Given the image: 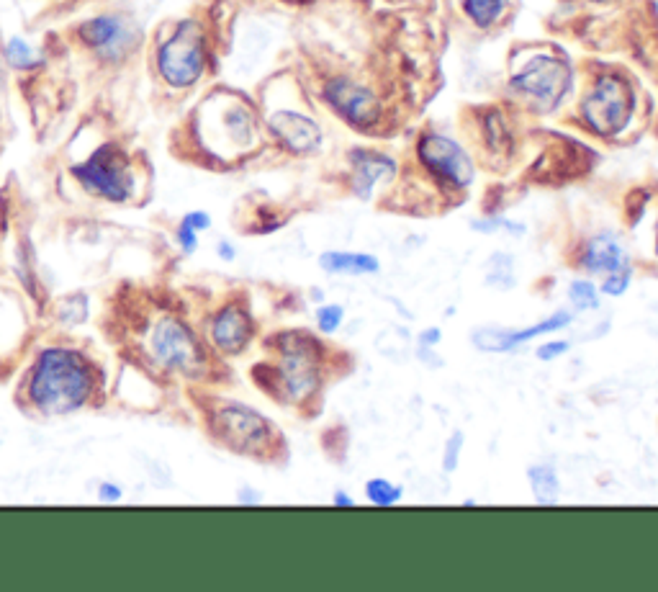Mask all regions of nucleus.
<instances>
[{"label":"nucleus","mask_w":658,"mask_h":592,"mask_svg":"<svg viewBox=\"0 0 658 592\" xmlns=\"http://www.w3.org/2000/svg\"><path fill=\"white\" fill-rule=\"evenodd\" d=\"M417 160L440 186L453 191H466L476 178V168L466 147L443 132L419 134Z\"/></svg>","instance_id":"6"},{"label":"nucleus","mask_w":658,"mask_h":592,"mask_svg":"<svg viewBox=\"0 0 658 592\" xmlns=\"http://www.w3.org/2000/svg\"><path fill=\"white\" fill-rule=\"evenodd\" d=\"M216 253H219V258H222V260L237 258V253H234V248L229 245V242H219V245H216Z\"/></svg>","instance_id":"33"},{"label":"nucleus","mask_w":658,"mask_h":592,"mask_svg":"<svg viewBox=\"0 0 658 592\" xmlns=\"http://www.w3.org/2000/svg\"><path fill=\"white\" fill-rule=\"evenodd\" d=\"M147 348H150L152 358L157 366L170 371H180L186 376L204 374L206 369V351L191 333V327H186L175 317H162L155 327H152L150 338H147Z\"/></svg>","instance_id":"8"},{"label":"nucleus","mask_w":658,"mask_h":592,"mask_svg":"<svg viewBox=\"0 0 658 592\" xmlns=\"http://www.w3.org/2000/svg\"><path fill=\"white\" fill-rule=\"evenodd\" d=\"M6 60L8 65L16 67V70H34V67L42 62V57H39V52H36L26 39L13 37L6 42Z\"/></svg>","instance_id":"21"},{"label":"nucleus","mask_w":658,"mask_h":592,"mask_svg":"<svg viewBox=\"0 0 658 592\" xmlns=\"http://www.w3.org/2000/svg\"><path fill=\"white\" fill-rule=\"evenodd\" d=\"M461 11L476 29L489 31L502 24L509 11V0H461Z\"/></svg>","instance_id":"18"},{"label":"nucleus","mask_w":658,"mask_h":592,"mask_svg":"<svg viewBox=\"0 0 658 592\" xmlns=\"http://www.w3.org/2000/svg\"><path fill=\"white\" fill-rule=\"evenodd\" d=\"M440 338H443V330H440V327H427V330H422V335H419V345L435 348V345L440 343Z\"/></svg>","instance_id":"30"},{"label":"nucleus","mask_w":658,"mask_h":592,"mask_svg":"<svg viewBox=\"0 0 658 592\" xmlns=\"http://www.w3.org/2000/svg\"><path fill=\"white\" fill-rule=\"evenodd\" d=\"M319 268L335 273V276H371V273L381 271V263H378L376 255L329 250V253L319 255Z\"/></svg>","instance_id":"17"},{"label":"nucleus","mask_w":658,"mask_h":592,"mask_svg":"<svg viewBox=\"0 0 658 592\" xmlns=\"http://www.w3.org/2000/svg\"><path fill=\"white\" fill-rule=\"evenodd\" d=\"M121 495H124V492H121V487H116V484H111V482H103L101 492H98V497H101V500H106V502L121 500Z\"/></svg>","instance_id":"31"},{"label":"nucleus","mask_w":658,"mask_h":592,"mask_svg":"<svg viewBox=\"0 0 658 592\" xmlns=\"http://www.w3.org/2000/svg\"><path fill=\"white\" fill-rule=\"evenodd\" d=\"M656 253H658V224H656Z\"/></svg>","instance_id":"35"},{"label":"nucleus","mask_w":658,"mask_h":592,"mask_svg":"<svg viewBox=\"0 0 658 592\" xmlns=\"http://www.w3.org/2000/svg\"><path fill=\"white\" fill-rule=\"evenodd\" d=\"M175 240H178L180 250H183L186 255H191L193 250L198 248V232L191 230V227H188V224H183V222H180L178 232H175Z\"/></svg>","instance_id":"28"},{"label":"nucleus","mask_w":658,"mask_h":592,"mask_svg":"<svg viewBox=\"0 0 658 592\" xmlns=\"http://www.w3.org/2000/svg\"><path fill=\"white\" fill-rule=\"evenodd\" d=\"M635 114L633 83L623 73L605 70L592 80L579 101L581 124L602 139L623 134Z\"/></svg>","instance_id":"3"},{"label":"nucleus","mask_w":658,"mask_h":592,"mask_svg":"<svg viewBox=\"0 0 658 592\" xmlns=\"http://www.w3.org/2000/svg\"><path fill=\"white\" fill-rule=\"evenodd\" d=\"M332 505H337V508H353L355 500L340 490V492H335V497H332Z\"/></svg>","instance_id":"32"},{"label":"nucleus","mask_w":658,"mask_h":592,"mask_svg":"<svg viewBox=\"0 0 658 592\" xmlns=\"http://www.w3.org/2000/svg\"><path fill=\"white\" fill-rule=\"evenodd\" d=\"M527 482H530V490H533L538 505H553L561 495V482H558V474L551 464L530 466Z\"/></svg>","instance_id":"19"},{"label":"nucleus","mask_w":658,"mask_h":592,"mask_svg":"<svg viewBox=\"0 0 658 592\" xmlns=\"http://www.w3.org/2000/svg\"><path fill=\"white\" fill-rule=\"evenodd\" d=\"M404 490H401L399 484L389 482V479H371V482H365V497L378 505V508H391L396 502L401 500Z\"/></svg>","instance_id":"23"},{"label":"nucleus","mask_w":658,"mask_h":592,"mask_svg":"<svg viewBox=\"0 0 658 592\" xmlns=\"http://www.w3.org/2000/svg\"><path fill=\"white\" fill-rule=\"evenodd\" d=\"M574 88L571 62L558 52H533L509 75V91L520 98L527 109L538 114H553L569 98Z\"/></svg>","instance_id":"2"},{"label":"nucleus","mask_w":658,"mask_h":592,"mask_svg":"<svg viewBox=\"0 0 658 592\" xmlns=\"http://www.w3.org/2000/svg\"><path fill=\"white\" fill-rule=\"evenodd\" d=\"M342 320H345V309L340 304H324V307L317 309V325L322 333H335Z\"/></svg>","instance_id":"25"},{"label":"nucleus","mask_w":658,"mask_h":592,"mask_svg":"<svg viewBox=\"0 0 658 592\" xmlns=\"http://www.w3.org/2000/svg\"><path fill=\"white\" fill-rule=\"evenodd\" d=\"M268 129L276 137L278 145L291 155H314L322 147V127L312 116L301 111L278 109L268 116Z\"/></svg>","instance_id":"13"},{"label":"nucleus","mask_w":658,"mask_h":592,"mask_svg":"<svg viewBox=\"0 0 658 592\" xmlns=\"http://www.w3.org/2000/svg\"><path fill=\"white\" fill-rule=\"evenodd\" d=\"M463 443H466V438H463V433H453L448 438V443H445V451H443V469L448 474H453L455 469H458V464H461V456H463Z\"/></svg>","instance_id":"26"},{"label":"nucleus","mask_w":658,"mask_h":592,"mask_svg":"<svg viewBox=\"0 0 658 592\" xmlns=\"http://www.w3.org/2000/svg\"><path fill=\"white\" fill-rule=\"evenodd\" d=\"M579 268L592 273V276H607V273L620 271V268H630V255L623 242L617 240L612 232H599V235L589 237L587 245H584Z\"/></svg>","instance_id":"15"},{"label":"nucleus","mask_w":658,"mask_h":592,"mask_svg":"<svg viewBox=\"0 0 658 592\" xmlns=\"http://www.w3.org/2000/svg\"><path fill=\"white\" fill-rule=\"evenodd\" d=\"M350 188L360 201H368L381 183L394 181L399 163L376 150H350Z\"/></svg>","instance_id":"14"},{"label":"nucleus","mask_w":658,"mask_h":592,"mask_svg":"<svg viewBox=\"0 0 658 592\" xmlns=\"http://www.w3.org/2000/svg\"><path fill=\"white\" fill-rule=\"evenodd\" d=\"M656 26H658V6H656Z\"/></svg>","instance_id":"36"},{"label":"nucleus","mask_w":658,"mask_h":592,"mask_svg":"<svg viewBox=\"0 0 658 592\" xmlns=\"http://www.w3.org/2000/svg\"><path fill=\"white\" fill-rule=\"evenodd\" d=\"M93 394V371L70 348H47L36 358L29 379L31 405L47 415H65L85 405Z\"/></svg>","instance_id":"1"},{"label":"nucleus","mask_w":658,"mask_h":592,"mask_svg":"<svg viewBox=\"0 0 658 592\" xmlns=\"http://www.w3.org/2000/svg\"><path fill=\"white\" fill-rule=\"evenodd\" d=\"M252 338V320L240 304H229L211 322V343L224 353H242Z\"/></svg>","instance_id":"16"},{"label":"nucleus","mask_w":658,"mask_h":592,"mask_svg":"<svg viewBox=\"0 0 658 592\" xmlns=\"http://www.w3.org/2000/svg\"><path fill=\"white\" fill-rule=\"evenodd\" d=\"M211 430L229 451L258 456L273 441V425L260 412L229 402L211 412Z\"/></svg>","instance_id":"9"},{"label":"nucleus","mask_w":658,"mask_h":592,"mask_svg":"<svg viewBox=\"0 0 658 592\" xmlns=\"http://www.w3.org/2000/svg\"><path fill=\"white\" fill-rule=\"evenodd\" d=\"M569 348H571L569 340H551V343L540 345L538 351H535V356H538L540 361H553V358L569 353Z\"/></svg>","instance_id":"27"},{"label":"nucleus","mask_w":658,"mask_h":592,"mask_svg":"<svg viewBox=\"0 0 658 592\" xmlns=\"http://www.w3.org/2000/svg\"><path fill=\"white\" fill-rule=\"evenodd\" d=\"M183 224H188V227H191V230H196V232H204V230H209V227H211V217L206 212H191V214H186V217H183Z\"/></svg>","instance_id":"29"},{"label":"nucleus","mask_w":658,"mask_h":592,"mask_svg":"<svg viewBox=\"0 0 658 592\" xmlns=\"http://www.w3.org/2000/svg\"><path fill=\"white\" fill-rule=\"evenodd\" d=\"M209 60L206 31L198 21L188 19L178 24L157 49V70L160 78L173 88H191L201 80Z\"/></svg>","instance_id":"5"},{"label":"nucleus","mask_w":658,"mask_h":592,"mask_svg":"<svg viewBox=\"0 0 658 592\" xmlns=\"http://www.w3.org/2000/svg\"><path fill=\"white\" fill-rule=\"evenodd\" d=\"M322 101L327 103L332 114L340 116L345 124H350L358 132H371L373 127L381 124V98L376 96L373 88L350 78V75L329 78L322 85Z\"/></svg>","instance_id":"10"},{"label":"nucleus","mask_w":658,"mask_h":592,"mask_svg":"<svg viewBox=\"0 0 658 592\" xmlns=\"http://www.w3.org/2000/svg\"><path fill=\"white\" fill-rule=\"evenodd\" d=\"M75 178L88 188L90 194L101 196L106 201H126L132 196L134 173L129 155L119 145L108 142L98 147L83 165L72 168Z\"/></svg>","instance_id":"7"},{"label":"nucleus","mask_w":658,"mask_h":592,"mask_svg":"<svg viewBox=\"0 0 658 592\" xmlns=\"http://www.w3.org/2000/svg\"><path fill=\"white\" fill-rule=\"evenodd\" d=\"M276 379L291 402H304L322 381V343L306 333H286L278 338Z\"/></svg>","instance_id":"4"},{"label":"nucleus","mask_w":658,"mask_h":592,"mask_svg":"<svg viewBox=\"0 0 658 592\" xmlns=\"http://www.w3.org/2000/svg\"><path fill=\"white\" fill-rule=\"evenodd\" d=\"M569 302L579 312H597L599 309V289L587 281V278H576L569 284Z\"/></svg>","instance_id":"22"},{"label":"nucleus","mask_w":658,"mask_h":592,"mask_svg":"<svg viewBox=\"0 0 658 592\" xmlns=\"http://www.w3.org/2000/svg\"><path fill=\"white\" fill-rule=\"evenodd\" d=\"M571 320H574V315H571V312H566V309H561V312L551 315L548 320H540V322H535V325H530V327H520V330H509V327H494V325L479 327V330H473L471 340H473V345L479 348V351L509 353V351H515L517 345L527 343V340H535V338H543V335L558 333V330L569 325Z\"/></svg>","instance_id":"12"},{"label":"nucleus","mask_w":658,"mask_h":592,"mask_svg":"<svg viewBox=\"0 0 658 592\" xmlns=\"http://www.w3.org/2000/svg\"><path fill=\"white\" fill-rule=\"evenodd\" d=\"M630 278H633V268H620V271H612L607 276H602V286H599V294L605 296H623L630 289Z\"/></svg>","instance_id":"24"},{"label":"nucleus","mask_w":658,"mask_h":592,"mask_svg":"<svg viewBox=\"0 0 658 592\" xmlns=\"http://www.w3.org/2000/svg\"><path fill=\"white\" fill-rule=\"evenodd\" d=\"M584 3H592V6H602V3H612V0H584Z\"/></svg>","instance_id":"34"},{"label":"nucleus","mask_w":658,"mask_h":592,"mask_svg":"<svg viewBox=\"0 0 658 592\" xmlns=\"http://www.w3.org/2000/svg\"><path fill=\"white\" fill-rule=\"evenodd\" d=\"M486 284L497 289H512L515 286V263L509 253H494L486 263Z\"/></svg>","instance_id":"20"},{"label":"nucleus","mask_w":658,"mask_h":592,"mask_svg":"<svg viewBox=\"0 0 658 592\" xmlns=\"http://www.w3.org/2000/svg\"><path fill=\"white\" fill-rule=\"evenodd\" d=\"M78 37L85 47H90L103 60H121L137 47L139 29L132 19L119 16V13H103L93 19L83 21L78 26Z\"/></svg>","instance_id":"11"}]
</instances>
